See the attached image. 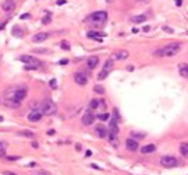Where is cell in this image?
Here are the masks:
<instances>
[{
	"label": "cell",
	"instance_id": "1",
	"mask_svg": "<svg viewBox=\"0 0 188 175\" xmlns=\"http://www.w3.org/2000/svg\"><path fill=\"white\" fill-rule=\"evenodd\" d=\"M182 46L179 43H171L162 49H159L157 52H154V56H159V57H172L175 54H178L181 52Z\"/></svg>",
	"mask_w": 188,
	"mask_h": 175
},
{
	"label": "cell",
	"instance_id": "2",
	"mask_svg": "<svg viewBox=\"0 0 188 175\" xmlns=\"http://www.w3.org/2000/svg\"><path fill=\"white\" fill-rule=\"evenodd\" d=\"M27 87H24V86H21V87H13L10 88L7 93H6V100H13V102H18V103H21L25 97H27Z\"/></svg>",
	"mask_w": 188,
	"mask_h": 175
},
{
	"label": "cell",
	"instance_id": "3",
	"mask_svg": "<svg viewBox=\"0 0 188 175\" xmlns=\"http://www.w3.org/2000/svg\"><path fill=\"white\" fill-rule=\"evenodd\" d=\"M106 21H107V12H106V10L93 12V13L88 15V18L85 19V22L90 24V25H93V27H102Z\"/></svg>",
	"mask_w": 188,
	"mask_h": 175
},
{
	"label": "cell",
	"instance_id": "4",
	"mask_svg": "<svg viewBox=\"0 0 188 175\" xmlns=\"http://www.w3.org/2000/svg\"><path fill=\"white\" fill-rule=\"evenodd\" d=\"M19 60L24 62L25 65V69H37L40 68V60L34 56H30V54H22L19 56Z\"/></svg>",
	"mask_w": 188,
	"mask_h": 175
},
{
	"label": "cell",
	"instance_id": "5",
	"mask_svg": "<svg viewBox=\"0 0 188 175\" xmlns=\"http://www.w3.org/2000/svg\"><path fill=\"white\" fill-rule=\"evenodd\" d=\"M40 109H41L43 115H47V116L56 113V105H54V102L50 100V99H44L43 103H41V107H40Z\"/></svg>",
	"mask_w": 188,
	"mask_h": 175
},
{
	"label": "cell",
	"instance_id": "6",
	"mask_svg": "<svg viewBox=\"0 0 188 175\" xmlns=\"http://www.w3.org/2000/svg\"><path fill=\"white\" fill-rule=\"evenodd\" d=\"M113 63H115V60H113L112 57H110V59H107V60L105 62V66H103V69L100 71V74H99V77H97L100 81H102V80H105V78H107V75L112 72Z\"/></svg>",
	"mask_w": 188,
	"mask_h": 175
},
{
	"label": "cell",
	"instance_id": "7",
	"mask_svg": "<svg viewBox=\"0 0 188 175\" xmlns=\"http://www.w3.org/2000/svg\"><path fill=\"white\" fill-rule=\"evenodd\" d=\"M160 165H162L163 168H175V166L178 165V159H176L175 156H169V155H166V156H162V159H160Z\"/></svg>",
	"mask_w": 188,
	"mask_h": 175
},
{
	"label": "cell",
	"instance_id": "8",
	"mask_svg": "<svg viewBox=\"0 0 188 175\" xmlns=\"http://www.w3.org/2000/svg\"><path fill=\"white\" fill-rule=\"evenodd\" d=\"M41 116H43L41 109H33V110L28 113V121H31V122H38V121L41 119Z\"/></svg>",
	"mask_w": 188,
	"mask_h": 175
},
{
	"label": "cell",
	"instance_id": "9",
	"mask_svg": "<svg viewBox=\"0 0 188 175\" xmlns=\"http://www.w3.org/2000/svg\"><path fill=\"white\" fill-rule=\"evenodd\" d=\"M74 78H75V83L78 86H85V84L88 83V77H87V74H84V72H75Z\"/></svg>",
	"mask_w": 188,
	"mask_h": 175
},
{
	"label": "cell",
	"instance_id": "10",
	"mask_svg": "<svg viewBox=\"0 0 188 175\" xmlns=\"http://www.w3.org/2000/svg\"><path fill=\"white\" fill-rule=\"evenodd\" d=\"M128 56H129L128 50H118L112 54V59L113 60H125V59H128Z\"/></svg>",
	"mask_w": 188,
	"mask_h": 175
},
{
	"label": "cell",
	"instance_id": "11",
	"mask_svg": "<svg viewBox=\"0 0 188 175\" xmlns=\"http://www.w3.org/2000/svg\"><path fill=\"white\" fill-rule=\"evenodd\" d=\"M125 147L129 150V152H137L138 150V141L134 140V138H128L125 141Z\"/></svg>",
	"mask_w": 188,
	"mask_h": 175
},
{
	"label": "cell",
	"instance_id": "12",
	"mask_svg": "<svg viewBox=\"0 0 188 175\" xmlns=\"http://www.w3.org/2000/svg\"><path fill=\"white\" fill-rule=\"evenodd\" d=\"M85 65H87L88 69H94V68L99 65V57H97V56H90V57L87 59Z\"/></svg>",
	"mask_w": 188,
	"mask_h": 175
},
{
	"label": "cell",
	"instance_id": "13",
	"mask_svg": "<svg viewBox=\"0 0 188 175\" xmlns=\"http://www.w3.org/2000/svg\"><path fill=\"white\" fill-rule=\"evenodd\" d=\"M94 122V115H93V112H87L84 116H82V125H91Z\"/></svg>",
	"mask_w": 188,
	"mask_h": 175
},
{
	"label": "cell",
	"instance_id": "14",
	"mask_svg": "<svg viewBox=\"0 0 188 175\" xmlns=\"http://www.w3.org/2000/svg\"><path fill=\"white\" fill-rule=\"evenodd\" d=\"M49 33H38L36 36H33V41L34 43H41V41H46L47 38H49Z\"/></svg>",
	"mask_w": 188,
	"mask_h": 175
},
{
	"label": "cell",
	"instance_id": "15",
	"mask_svg": "<svg viewBox=\"0 0 188 175\" xmlns=\"http://www.w3.org/2000/svg\"><path fill=\"white\" fill-rule=\"evenodd\" d=\"M96 134H97L100 138H106V137L109 135L107 128H106L105 125H97V127H96Z\"/></svg>",
	"mask_w": 188,
	"mask_h": 175
},
{
	"label": "cell",
	"instance_id": "16",
	"mask_svg": "<svg viewBox=\"0 0 188 175\" xmlns=\"http://www.w3.org/2000/svg\"><path fill=\"white\" fill-rule=\"evenodd\" d=\"M1 7H3L4 12H12V10L15 9V1H13V0H4V1L1 3Z\"/></svg>",
	"mask_w": 188,
	"mask_h": 175
},
{
	"label": "cell",
	"instance_id": "17",
	"mask_svg": "<svg viewBox=\"0 0 188 175\" xmlns=\"http://www.w3.org/2000/svg\"><path fill=\"white\" fill-rule=\"evenodd\" d=\"M109 131L112 132V134H116V135L119 134V122L115 121L113 118L109 121Z\"/></svg>",
	"mask_w": 188,
	"mask_h": 175
},
{
	"label": "cell",
	"instance_id": "18",
	"mask_svg": "<svg viewBox=\"0 0 188 175\" xmlns=\"http://www.w3.org/2000/svg\"><path fill=\"white\" fill-rule=\"evenodd\" d=\"M106 34L105 33H97V31H88L87 33V37L88 38H93V40H102Z\"/></svg>",
	"mask_w": 188,
	"mask_h": 175
},
{
	"label": "cell",
	"instance_id": "19",
	"mask_svg": "<svg viewBox=\"0 0 188 175\" xmlns=\"http://www.w3.org/2000/svg\"><path fill=\"white\" fill-rule=\"evenodd\" d=\"M144 21H147V13L135 15V16L131 18V22H134V24H141V22H144Z\"/></svg>",
	"mask_w": 188,
	"mask_h": 175
},
{
	"label": "cell",
	"instance_id": "20",
	"mask_svg": "<svg viewBox=\"0 0 188 175\" xmlns=\"http://www.w3.org/2000/svg\"><path fill=\"white\" fill-rule=\"evenodd\" d=\"M153 152H156V146H154V144H146V146L141 147V153H143V155L153 153Z\"/></svg>",
	"mask_w": 188,
	"mask_h": 175
},
{
	"label": "cell",
	"instance_id": "21",
	"mask_svg": "<svg viewBox=\"0 0 188 175\" xmlns=\"http://www.w3.org/2000/svg\"><path fill=\"white\" fill-rule=\"evenodd\" d=\"M107 138H109V143L112 144L113 147H118V146H119V138H118V135H116V134H112V132H109Z\"/></svg>",
	"mask_w": 188,
	"mask_h": 175
},
{
	"label": "cell",
	"instance_id": "22",
	"mask_svg": "<svg viewBox=\"0 0 188 175\" xmlns=\"http://www.w3.org/2000/svg\"><path fill=\"white\" fill-rule=\"evenodd\" d=\"M99 105H100V100L93 99V100L90 102V105H88V112H93L94 109H97V107H99Z\"/></svg>",
	"mask_w": 188,
	"mask_h": 175
},
{
	"label": "cell",
	"instance_id": "23",
	"mask_svg": "<svg viewBox=\"0 0 188 175\" xmlns=\"http://www.w3.org/2000/svg\"><path fill=\"white\" fill-rule=\"evenodd\" d=\"M179 152L182 156H188V143H182L179 146Z\"/></svg>",
	"mask_w": 188,
	"mask_h": 175
},
{
	"label": "cell",
	"instance_id": "24",
	"mask_svg": "<svg viewBox=\"0 0 188 175\" xmlns=\"http://www.w3.org/2000/svg\"><path fill=\"white\" fill-rule=\"evenodd\" d=\"M179 74L188 78V65H179Z\"/></svg>",
	"mask_w": 188,
	"mask_h": 175
},
{
	"label": "cell",
	"instance_id": "25",
	"mask_svg": "<svg viewBox=\"0 0 188 175\" xmlns=\"http://www.w3.org/2000/svg\"><path fill=\"white\" fill-rule=\"evenodd\" d=\"M4 105H6V106H9V107H19V105H21V103L13 102V100H6V99H4Z\"/></svg>",
	"mask_w": 188,
	"mask_h": 175
},
{
	"label": "cell",
	"instance_id": "26",
	"mask_svg": "<svg viewBox=\"0 0 188 175\" xmlns=\"http://www.w3.org/2000/svg\"><path fill=\"white\" fill-rule=\"evenodd\" d=\"M4 153H6V143L4 141H0V156L4 158Z\"/></svg>",
	"mask_w": 188,
	"mask_h": 175
},
{
	"label": "cell",
	"instance_id": "27",
	"mask_svg": "<svg viewBox=\"0 0 188 175\" xmlns=\"http://www.w3.org/2000/svg\"><path fill=\"white\" fill-rule=\"evenodd\" d=\"M113 119L115 121H118V122H120L122 119H120V115H119V110L118 109H113Z\"/></svg>",
	"mask_w": 188,
	"mask_h": 175
},
{
	"label": "cell",
	"instance_id": "28",
	"mask_svg": "<svg viewBox=\"0 0 188 175\" xmlns=\"http://www.w3.org/2000/svg\"><path fill=\"white\" fill-rule=\"evenodd\" d=\"M19 135H24V137H30V138H34V132H31V131H21V132H18Z\"/></svg>",
	"mask_w": 188,
	"mask_h": 175
},
{
	"label": "cell",
	"instance_id": "29",
	"mask_svg": "<svg viewBox=\"0 0 188 175\" xmlns=\"http://www.w3.org/2000/svg\"><path fill=\"white\" fill-rule=\"evenodd\" d=\"M99 119L100 121H107V119H110V115L109 113H102V115H99Z\"/></svg>",
	"mask_w": 188,
	"mask_h": 175
},
{
	"label": "cell",
	"instance_id": "30",
	"mask_svg": "<svg viewBox=\"0 0 188 175\" xmlns=\"http://www.w3.org/2000/svg\"><path fill=\"white\" fill-rule=\"evenodd\" d=\"M50 19H52V15H46V16L43 18V21H41V22H43V24H49V22H50Z\"/></svg>",
	"mask_w": 188,
	"mask_h": 175
},
{
	"label": "cell",
	"instance_id": "31",
	"mask_svg": "<svg viewBox=\"0 0 188 175\" xmlns=\"http://www.w3.org/2000/svg\"><path fill=\"white\" fill-rule=\"evenodd\" d=\"M49 84H50V87L53 88V90H54V88H57V81H56V80H50V83H49Z\"/></svg>",
	"mask_w": 188,
	"mask_h": 175
},
{
	"label": "cell",
	"instance_id": "32",
	"mask_svg": "<svg viewBox=\"0 0 188 175\" xmlns=\"http://www.w3.org/2000/svg\"><path fill=\"white\" fill-rule=\"evenodd\" d=\"M94 91H96V93H100V94H103V93H105V88H103V87H99V86H96V87H94Z\"/></svg>",
	"mask_w": 188,
	"mask_h": 175
},
{
	"label": "cell",
	"instance_id": "33",
	"mask_svg": "<svg viewBox=\"0 0 188 175\" xmlns=\"http://www.w3.org/2000/svg\"><path fill=\"white\" fill-rule=\"evenodd\" d=\"M7 160H18L19 159V156H4Z\"/></svg>",
	"mask_w": 188,
	"mask_h": 175
},
{
	"label": "cell",
	"instance_id": "34",
	"mask_svg": "<svg viewBox=\"0 0 188 175\" xmlns=\"http://www.w3.org/2000/svg\"><path fill=\"white\" fill-rule=\"evenodd\" d=\"M60 46H62V49H65V50H69V44L66 43V41H62V43H60Z\"/></svg>",
	"mask_w": 188,
	"mask_h": 175
},
{
	"label": "cell",
	"instance_id": "35",
	"mask_svg": "<svg viewBox=\"0 0 188 175\" xmlns=\"http://www.w3.org/2000/svg\"><path fill=\"white\" fill-rule=\"evenodd\" d=\"M68 62H69V60H68V59H62V60H60V62H59V63H60V65H66V63H68Z\"/></svg>",
	"mask_w": 188,
	"mask_h": 175
},
{
	"label": "cell",
	"instance_id": "36",
	"mask_svg": "<svg viewBox=\"0 0 188 175\" xmlns=\"http://www.w3.org/2000/svg\"><path fill=\"white\" fill-rule=\"evenodd\" d=\"M176 6H182V0H173Z\"/></svg>",
	"mask_w": 188,
	"mask_h": 175
},
{
	"label": "cell",
	"instance_id": "37",
	"mask_svg": "<svg viewBox=\"0 0 188 175\" xmlns=\"http://www.w3.org/2000/svg\"><path fill=\"white\" fill-rule=\"evenodd\" d=\"M4 175H18V174H15V172H12V171H4Z\"/></svg>",
	"mask_w": 188,
	"mask_h": 175
},
{
	"label": "cell",
	"instance_id": "38",
	"mask_svg": "<svg viewBox=\"0 0 188 175\" xmlns=\"http://www.w3.org/2000/svg\"><path fill=\"white\" fill-rule=\"evenodd\" d=\"M27 18H30V15H28V13H24V15L21 16V19H27Z\"/></svg>",
	"mask_w": 188,
	"mask_h": 175
},
{
	"label": "cell",
	"instance_id": "39",
	"mask_svg": "<svg viewBox=\"0 0 188 175\" xmlns=\"http://www.w3.org/2000/svg\"><path fill=\"white\" fill-rule=\"evenodd\" d=\"M66 0H57V4H65Z\"/></svg>",
	"mask_w": 188,
	"mask_h": 175
},
{
	"label": "cell",
	"instance_id": "40",
	"mask_svg": "<svg viewBox=\"0 0 188 175\" xmlns=\"http://www.w3.org/2000/svg\"><path fill=\"white\" fill-rule=\"evenodd\" d=\"M85 156H87V158H90V156H91V152H90V150H87V152H85Z\"/></svg>",
	"mask_w": 188,
	"mask_h": 175
},
{
	"label": "cell",
	"instance_id": "41",
	"mask_svg": "<svg viewBox=\"0 0 188 175\" xmlns=\"http://www.w3.org/2000/svg\"><path fill=\"white\" fill-rule=\"evenodd\" d=\"M47 134H49V135H53V134H54V130H49Z\"/></svg>",
	"mask_w": 188,
	"mask_h": 175
},
{
	"label": "cell",
	"instance_id": "42",
	"mask_svg": "<svg viewBox=\"0 0 188 175\" xmlns=\"http://www.w3.org/2000/svg\"><path fill=\"white\" fill-rule=\"evenodd\" d=\"M91 168H94V169H100V168H99V166H97L96 163H93V165H91Z\"/></svg>",
	"mask_w": 188,
	"mask_h": 175
},
{
	"label": "cell",
	"instance_id": "43",
	"mask_svg": "<svg viewBox=\"0 0 188 175\" xmlns=\"http://www.w3.org/2000/svg\"><path fill=\"white\" fill-rule=\"evenodd\" d=\"M33 147H34V149H37V147H38V143H36V141H34V143H33Z\"/></svg>",
	"mask_w": 188,
	"mask_h": 175
},
{
	"label": "cell",
	"instance_id": "44",
	"mask_svg": "<svg viewBox=\"0 0 188 175\" xmlns=\"http://www.w3.org/2000/svg\"><path fill=\"white\" fill-rule=\"evenodd\" d=\"M4 27H6V22H4V24H1V25H0V30H3V28H4Z\"/></svg>",
	"mask_w": 188,
	"mask_h": 175
},
{
	"label": "cell",
	"instance_id": "45",
	"mask_svg": "<svg viewBox=\"0 0 188 175\" xmlns=\"http://www.w3.org/2000/svg\"><path fill=\"white\" fill-rule=\"evenodd\" d=\"M106 1H107V3H112L113 0H106Z\"/></svg>",
	"mask_w": 188,
	"mask_h": 175
},
{
	"label": "cell",
	"instance_id": "46",
	"mask_svg": "<svg viewBox=\"0 0 188 175\" xmlns=\"http://www.w3.org/2000/svg\"><path fill=\"white\" fill-rule=\"evenodd\" d=\"M1 121H3V116H0V122H1Z\"/></svg>",
	"mask_w": 188,
	"mask_h": 175
},
{
	"label": "cell",
	"instance_id": "47",
	"mask_svg": "<svg viewBox=\"0 0 188 175\" xmlns=\"http://www.w3.org/2000/svg\"><path fill=\"white\" fill-rule=\"evenodd\" d=\"M137 1H146V0H137Z\"/></svg>",
	"mask_w": 188,
	"mask_h": 175
}]
</instances>
